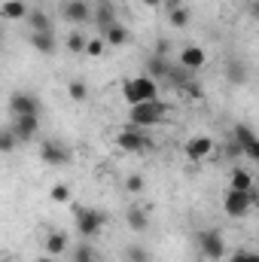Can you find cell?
<instances>
[{
  "label": "cell",
  "instance_id": "12",
  "mask_svg": "<svg viewBox=\"0 0 259 262\" xmlns=\"http://www.w3.org/2000/svg\"><path fill=\"white\" fill-rule=\"evenodd\" d=\"M12 134H15V140L18 143H25V140H34L37 137V131H40V116H12Z\"/></svg>",
  "mask_w": 259,
  "mask_h": 262
},
{
  "label": "cell",
  "instance_id": "36",
  "mask_svg": "<svg viewBox=\"0 0 259 262\" xmlns=\"http://www.w3.org/2000/svg\"><path fill=\"white\" fill-rule=\"evenodd\" d=\"M34 262H55V256H37Z\"/></svg>",
  "mask_w": 259,
  "mask_h": 262
},
{
  "label": "cell",
  "instance_id": "6",
  "mask_svg": "<svg viewBox=\"0 0 259 262\" xmlns=\"http://www.w3.org/2000/svg\"><path fill=\"white\" fill-rule=\"evenodd\" d=\"M116 146L122 152H131V156H143L149 149V137L143 128H134V125H125V128L116 134Z\"/></svg>",
  "mask_w": 259,
  "mask_h": 262
},
{
  "label": "cell",
  "instance_id": "7",
  "mask_svg": "<svg viewBox=\"0 0 259 262\" xmlns=\"http://www.w3.org/2000/svg\"><path fill=\"white\" fill-rule=\"evenodd\" d=\"M40 98L34 92H12L9 95V110L12 116H40Z\"/></svg>",
  "mask_w": 259,
  "mask_h": 262
},
{
  "label": "cell",
  "instance_id": "32",
  "mask_svg": "<svg viewBox=\"0 0 259 262\" xmlns=\"http://www.w3.org/2000/svg\"><path fill=\"white\" fill-rule=\"evenodd\" d=\"M73 262H95V250H92L89 244H79V247L73 250Z\"/></svg>",
  "mask_w": 259,
  "mask_h": 262
},
{
  "label": "cell",
  "instance_id": "23",
  "mask_svg": "<svg viewBox=\"0 0 259 262\" xmlns=\"http://www.w3.org/2000/svg\"><path fill=\"white\" fill-rule=\"evenodd\" d=\"M226 76H229V82H235V85H244V82H247V64H244L241 58L229 61V64H226Z\"/></svg>",
  "mask_w": 259,
  "mask_h": 262
},
{
  "label": "cell",
  "instance_id": "15",
  "mask_svg": "<svg viewBox=\"0 0 259 262\" xmlns=\"http://www.w3.org/2000/svg\"><path fill=\"white\" fill-rule=\"evenodd\" d=\"M28 3L25 0H0V18L3 21H21L28 18Z\"/></svg>",
  "mask_w": 259,
  "mask_h": 262
},
{
  "label": "cell",
  "instance_id": "30",
  "mask_svg": "<svg viewBox=\"0 0 259 262\" xmlns=\"http://www.w3.org/2000/svg\"><path fill=\"white\" fill-rule=\"evenodd\" d=\"M125 262H149V250L140 244H128L125 247Z\"/></svg>",
  "mask_w": 259,
  "mask_h": 262
},
{
  "label": "cell",
  "instance_id": "34",
  "mask_svg": "<svg viewBox=\"0 0 259 262\" xmlns=\"http://www.w3.org/2000/svg\"><path fill=\"white\" fill-rule=\"evenodd\" d=\"M125 189H128L131 195H140V192H143V177H137V174H131L128 180H125Z\"/></svg>",
  "mask_w": 259,
  "mask_h": 262
},
{
  "label": "cell",
  "instance_id": "29",
  "mask_svg": "<svg viewBox=\"0 0 259 262\" xmlns=\"http://www.w3.org/2000/svg\"><path fill=\"white\" fill-rule=\"evenodd\" d=\"M49 198H52L55 204H70V201H73V192H70V186H67V183H55V186H52V192H49Z\"/></svg>",
  "mask_w": 259,
  "mask_h": 262
},
{
  "label": "cell",
  "instance_id": "5",
  "mask_svg": "<svg viewBox=\"0 0 259 262\" xmlns=\"http://www.w3.org/2000/svg\"><path fill=\"white\" fill-rule=\"evenodd\" d=\"M195 247H198V253L204 259H210V262L226 256V238H223L220 229H201V232H195Z\"/></svg>",
  "mask_w": 259,
  "mask_h": 262
},
{
  "label": "cell",
  "instance_id": "9",
  "mask_svg": "<svg viewBox=\"0 0 259 262\" xmlns=\"http://www.w3.org/2000/svg\"><path fill=\"white\" fill-rule=\"evenodd\" d=\"M235 146H238V152H244L247 159H259V143H256V134L253 128L247 125V122H238L235 125Z\"/></svg>",
  "mask_w": 259,
  "mask_h": 262
},
{
  "label": "cell",
  "instance_id": "24",
  "mask_svg": "<svg viewBox=\"0 0 259 262\" xmlns=\"http://www.w3.org/2000/svg\"><path fill=\"white\" fill-rule=\"evenodd\" d=\"M28 21H31V31H52V18L43 12V9H28Z\"/></svg>",
  "mask_w": 259,
  "mask_h": 262
},
{
  "label": "cell",
  "instance_id": "3",
  "mask_svg": "<svg viewBox=\"0 0 259 262\" xmlns=\"http://www.w3.org/2000/svg\"><path fill=\"white\" fill-rule=\"evenodd\" d=\"M73 216H76V232L82 238H95L107 226V213L98 207H73Z\"/></svg>",
  "mask_w": 259,
  "mask_h": 262
},
{
  "label": "cell",
  "instance_id": "22",
  "mask_svg": "<svg viewBox=\"0 0 259 262\" xmlns=\"http://www.w3.org/2000/svg\"><path fill=\"white\" fill-rule=\"evenodd\" d=\"M146 67H149V73H146V76H149V79H156V82L168 79V73H171V64L165 61V55H153Z\"/></svg>",
  "mask_w": 259,
  "mask_h": 262
},
{
  "label": "cell",
  "instance_id": "11",
  "mask_svg": "<svg viewBox=\"0 0 259 262\" xmlns=\"http://www.w3.org/2000/svg\"><path fill=\"white\" fill-rule=\"evenodd\" d=\"M40 159L46 162V165H67L70 162V149H67L61 140H43L40 143Z\"/></svg>",
  "mask_w": 259,
  "mask_h": 262
},
{
  "label": "cell",
  "instance_id": "1",
  "mask_svg": "<svg viewBox=\"0 0 259 262\" xmlns=\"http://www.w3.org/2000/svg\"><path fill=\"white\" fill-rule=\"evenodd\" d=\"M165 119H168V104H162V101L134 104L128 110V125H134V128H153V125H162Z\"/></svg>",
  "mask_w": 259,
  "mask_h": 262
},
{
  "label": "cell",
  "instance_id": "28",
  "mask_svg": "<svg viewBox=\"0 0 259 262\" xmlns=\"http://www.w3.org/2000/svg\"><path fill=\"white\" fill-rule=\"evenodd\" d=\"M104 49H107V43H104L101 37H89V40H85L82 55H89V58H101V55H104Z\"/></svg>",
  "mask_w": 259,
  "mask_h": 262
},
{
  "label": "cell",
  "instance_id": "19",
  "mask_svg": "<svg viewBox=\"0 0 259 262\" xmlns=\"http://www.w3.org/2000/svg\"><path fill=\"white\" fill-rule=\"evenodd\" d=\"M165 12H168L171 28H177V31L189 28V21H192V12H189V6H186V3H177V6H171V9H165Z\"/></svg>",
  "mask_w": 259,
  "mask_h": 262
},
{
  "label": "cell",
  "instance_id": "16",
  "mask_svg": "<svg viewBox=\"0 0 259 262\" xmlns=\"http://www.w3.org/2000/svg\"><path fill=\"white\" fill-rule=\"evenodd\" d=\"M31 46L40 52V55H55V49H58V40H55V34L52 31H31Z\"/></svg>",
  "mask_w": 259,
  "mask_h": 262
},
{
  "label": "cell",
  "instance_id": "37",
  "mask_svg": "<svg viewBox=\"0 0 259 262\" xmlns=\"http://www.w3.org/2000/svg\"><path fill=\"white\" fill-rule=\"evenodd\" d=\"M0 43H3V31H0Z\"/></svg>",
  "mask_w": 259,
  "mask_h": 262
},
{
  "label": "cell",
  "instance_id": "35",
  "mask_svg": "<svg viewBox=\"0 0 259 262\" xmlns=\"http://www.w3.org/2000/svg\"><path fill=\"white\" fill-rule=\"evenodd\" d=\"M140 3H143L146 9H159V6H162V0H140Z\"/></svg>",
  "mask_w": 259,
  "mask_h": 262
},
{
  "label": "cell",
  "instance_id": "17",
  "mask_svg": "<svg viewBox=\"0 0 259 262\" xmlns=\"http://www.w3.org/2000/svg\"><path fill=\"white\" fill-rule=\"evenodd\" d=\"M92 21L104 31L107 25H113V21H116V6H113L110 0H98V6L92 9Z\"/></svg>",
  "mask_w": 259,
  "mask_h": 262
},
{
  "label": "cell",
  "instance_id": "31",
  "mask_svg": "<svg viewBox=\"0 0 259 262\" xmlns=\"http://www.w3.org/2000/svg\"><path fill=\"white\" fill-rule=\"evenodd\" d=\"M15 143H18V140H15L12 128H9V125H3V128H0V152H12V149H15Z\"/></svg>",
  "mask_w": 259,
  "mask_h": 262
},
{
  "label": "cell",
  "instance_id": "26",
  "mask_svg": "<svg viewBox=\"0 0 259 262\" xmlns=\"http://www.w3.org/2000/svg\"><path fill=\"white\" fill-rule=\"evenodd\" d=\"M168 82H174L177 89H189V85H195L192 82V70H186V67H171Z\"/></svg>",
  "mask_w": 259,
  "mask_h": 262
},
{
  "label": "cell",
  "instance_id": "8",
  "mask_svg": "<svg viewBox=\"0 0 259 262\" xmlns=\"http://www.w3.org/2000/svg\"><path fill=\"white\" fill-rule=\"evenodd\" d=\"M213 140L207 137V134H195V137H189L186 143H183V156L189 159V162H204V159H210L213 156Z\"/></svg>",
  "mask_w": 259,
  "mask_h": 262
},
{
  "label": "cell",
  "instance_id": "25",
  "mask_svg": "<svg viewBox=\"0 0 259 262\" xmlns=\"http://www.w3.org/2000/svg\"><path fill=\"white\" fill-rule=\"evenodd\" d=\"M67 95H70V101H76V104L89 101V82H85V79H70V82H67Z\"/></svg>",
  "mask_w": 259,
  "mask_h": 262
},
{
  "label": "cell",
  "instance_id": "14",
  "mask_svg": "<svg viewBox=\"0 0 259 262\" xmlns=\"http://www.w3.org/2000/svg\"><path fill=\"white\" fill-rule=\"evenodd\" d=\"M204 61H207V52H204L201 46L189 43V46L180 49V67H186V70H198V67H204Z\"/></svg>",
  "mask_w": 259,
  "mask_h": 262
},
{
  "label": "cell",
  "instance_id": "13",
  "mask_svg": "<svg viewBox=\"0 0 259 262\" xmlns=\"http://www.w3.org/2000/svg\"><path fill=\"white\" fill-rule=\"evenodd\" d=\"M101 34H104L101 40H104L107 46H125V43L131 40V31L125 28V25H122V21H119V18H116L113 25H107V28H104Z\"/></svg>",
  "mask_w": 259,
  "mask_h": 262
},
{
  "label": "cell",
  "instance_id": "18",
  "mask_svg": "<svg viewBox=\"0 0 259 262\" xmlns=\"http://www.w3.org/2000/svg\"><path fill=\"white\" fill-rule=\"evenodd\" d=\"M125 223H128L131 232H146L149 229V216H146V210L140 204H131L128 210H125Z\"/></svg>",
  "mask_w": 259,
  "mask_h": 262
},
{
  "label": "cell",
  "instance_id": "21",
  "mask_svg": "<svg viewBox=\"0 0 259 262\" xmlns=\"http://www.w3.org/2000/svg\"><path fill=\"white\" fill-rule=\"evenodd\" d=\"M67 244H70V241H67L64 232H58V229L49 232V235H46V256H61L67 250Z\"/></svg>",
  "mask_w": 259,
  "mask_h": 262
},
{
  "label": "cell",
  "instance_id": "33",
  "mask_svg": "<svg viewBox=\"0 0 259 262\" xmlns=\"http://www.w3.org/2000/svg\"><path fill=\"white\" fill-rule=\"evenodd\" d=\"M229 262H259V253H256V250H247V247H244V250H235Z\"/></svg>",
  "mask_w": 259,
  "mask_h": 262
},
{
  "label": "cell",
  "instance_id": "4",
  "mask_svg": "<svg viewBox=\"0 0 259 262\" xmlns=\"http://www.w3.org/2000/svg\"><path fill=\"white\" fill-rule=\"evenodd\" d=\"M256 201H259L256 186H253V189H247V192L226 189V195H223V210H226L232 220H241V216H247V213L253 210V204H256Z\"/></svg>",
  "mask_w": 259,
  "mask_h": 262
},
{
  "label": "cell",
  "instance_id": "10",
  "mask_svg": "<svg viewBox=\"0 0 259 262\" xmlns=\"http://www.w3.org/2000/svg\"><path fill=\"white\" fill-rule=\"evenodd\" d=\"M61 15H64L70 25H89L92 21V6H89V0H64L61 3Z\"/></svg>",
  "mask_w": 259,
  "mask_h": 262
},
{
  "label": "cell",
  "instance_id": "20",
  "mask_svg": "<svg viewBox=\"0 0 259 262\" xmlns=\"http://www.w3.org/2000/svg\"><path fill=\"white\" fill-rule=\"evenodd\" d=\"M256 186V177L244 168H232V177H229V189H238V192H247Z\"/></svg>",
  "mask_w": 259,
  "mask_h": 262
},
{
  "label": "cell",
  "instance_id": "2",
  "mask_svg": "<svg viewBox=\"0 0 259 262\" xmlns=\"http://www.w3.org/2000/svg\"><path fill=\"white\" fill-rule=\"evenodd\" d=\"M122 98L125 104H146V101H159V82L149 79V76H131L122 82Z\"/></svg>",
  "mask_w": 259,
  "mask_h": 262
},
{
  "label": "cell",
  "instance_id": "27",
  "mask_svg": "<svg viewBox=\"0 0 259 262\" xmlns=\"http://www.w3.org/2000/svg\"><path fill=\"white\" fill-rule=\"evenodd\" d=\"M85 40H89V34H82L79 28L76 31H70L67 34V52H73V55H82V49H85Z\"/></svg>",
  "mask_w": 259,
  "mask_h": 262
}]
</instances>
